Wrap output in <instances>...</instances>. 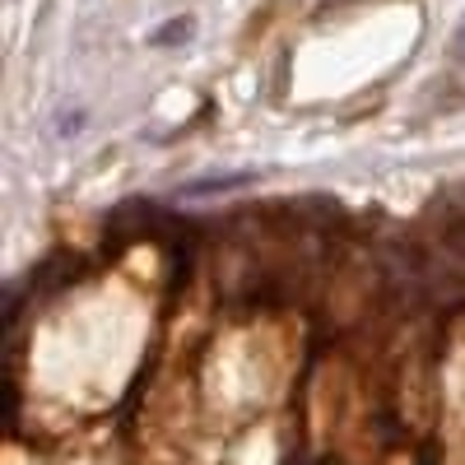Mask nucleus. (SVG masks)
<instances>
[{"label":"nucleus","mask_w":465,"mask_h":465,"mask_svg":"<svg viewBox=\"0 0 465 465\" xmlns=\"http://www.w3.org/2000/svg\"><path fill=\"white\" fill-rule=\"evenodd\" d=\"M191 28H196L191 19H173L168 28H159V33H153V43H159V47H177V37H191Z\"/></svg>","instance_id":"1"},{"label":"nucleus","mask_w":465,"mask_h":465,"mask_svg":"<svg viewBox=\"0 0 465 465\" xmlns=\"http://www.w3.org/2000/svg\"><path fill=\"white\" fill-rule=\"evenodd\" d=\"M451 56L465 65V19H460V24H456V33H451Z\"/></svg>","instance_id":"2"}]
</instances>
